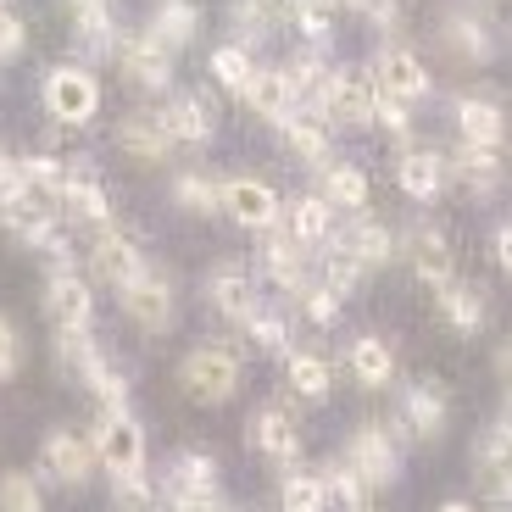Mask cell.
<instances>
[{
    "instance_id": "obj_50",
    "label": "cell",
    "mask_w": 512,
    "mask_h": 512,
    "mask_svg": "<svg viewBox=\"0 0 512 512\" xmlns=\"http://www.w3.org/2000/svg\"><path fill=\"white\" fill-rule=\"evenodd\" d=\"M507 245H512V234H507V223H496V234H490V256H496V268H507Z\"/></svg>"
},
{
    "instance_id": "obj_51",
    "label": "cell",
    "mask_w": 512,
    "mask_h": 512,
    "mask_svg": "<svg viewBox=\"0 0 512 512\" xmlns=\"http://www.w3.org/2000/svg\"><path fill=\"white\" fill-rule=\"evenodd\" d=\"M440 512H479V507H474V501H446Z\"/></svg>"
},
{
    "instance_id": "obj_3",
    "label": "cell",
    "mask_w": 512,
    "mask_h": 512,
    "mask_svg": "<svg viewBox=\"0 0 512 512\" xmlns=\"http://www.w3.org/2000/svg\"><path fill=\"white\" fill-rule=\"evenodd\" d=\"M45 112L62 128L95 123V112H101V84H95L90 67H78V62L51 67V73H45Z\"/></svg>"
},
{
    "instance_id": "obj_5",
    "label": "cell",
    "mask_w": 512,
    "mask_h": 512,
    "mask_svg": "<svg viewBox=\"0 0 512 512\" xmlns=\"http://www.w3.org/2000/svg\"><path fill=\"white\" fill-rule=\"evenodd\" d=\"M373 90L401 101V106H412L435 90V78H429V67H423L418 51H407V45H379V56H373Z\"/></svg>"
},
{
    "instance_id": "obj_23",
    "label": "cell",
    "mask_w": 512,
    "mask_h": 512,
    "mask_svg": "<svg viewBox=\"0 0 512 512\" xmlns=\"http://www.w3.org/2000/svg\"><path fill=\"white\" fill-rule=\"evenodd\" d=\"M457 128L468 145H490V151H501L507 140V117L490 95H457Z\"/></svg>"
},
{
    "instance_id": "obj_44",
    "label": "cell",
    "mask_w": 512,
    "mask_h": 512,
    "mask_svg": "<svg viewBox=\"0 0 512 512\" xmlns=\"http://www.w3.org/2000/svg\"><path fill=\"white\" fill-rule=\"evenodd\" d=\"M245 334H251L256 351H268V357H284V351H290V329H284V318H268V312H256V318L245 323Z\"/></svg>"
},
{
    "instance_id": "obj_18",
    "label": "cell",
    "mask_w": 512,
    "mask_h": 512,
    "mask_svg": "<svg viewBox=\"0 0 512 512\" xmlns=\"http://www.w3.org/2000/svg\"><path fill=\"white\" fill-rule=\"evenodd\" d=\"M279 128H284V145H290V156L301 167H318L323 173V167L334 162V128L323 123L318 112H295V117H284Z\"/></svg>"
},
{
    "instance_id": "obj_46",
    "label": "cell",
    "mask_w": 512,
    "mask_h": 512,
    "mask_svg": "<svg viewBox=\"0 0 512 512\" xmlns=\"http://www.w3.org/2000/svg\"><path fill=\"white\" fill-rule=\"evenodd\" d=\"M17 362H23V340H17V323L0 318V379H12Z\"/></svg>"
},
{
    "instance_id": "obj_28",
    "label": "cell",
    "mask_w": 512,
    "mask_h": 512,
    "mask_svg": "<svg viewBox=\"0 0 512 512\" xmlns=\"http://www.w3.org/2000/svg\"><path fill=\"white\" fill-rule=\"evenodd\" d=\"M262 273L284 290H301L307 284V245H295L290 234H273L268 229V245H262Z\"/></svg>"
},
{
    "instance_id": "obj_30",
    "label": "cell",
    "mask_w": 512,
    "mask_h": 512,
    "mask_svg": "<svg viewBox=\"0 0 512 512\" xmlns=\"http://www.w3.org/2000/svg\"><path fill=\"white\" fill-rule=\"evenodd\" d=\"M284 379L301 401H323L334 390V368L318 357V351H284Z\"/></svg>"
},
{
    "instance_id": "obj_38",
    "label": "cell",
    "mask_w": 512,
    "mask_h": 512,
    "mask_svg": "<svg viewBox=\"0 0 512 512\" xmlns=\"http://www.w3.org/2000/svg\"><path fill=\"white\" fill-rule=\"evenodd\" d=\"M156 485H151V474H112V512H156Z\"/></svg>"
},
{
    "instance_id": "obj_10",
    "label": "cell",
    "mask_w": 512,
    "mask_h": 512,
    "mask_svg": "<svg viewBox=\"0 0 512 512\" xmlns=\"http://www.w3.org/2000/svg\"><path fill=\"white\" fill-rule=\"evenodd\" d=\"M45 312H51L56 329H90L95 318V290L84 273H73L62 262V268H51V279H45Z\"/></svg>"
},
{
    "instance_id": "obj_8",
    "label": "cell",
    "mask_w": 512,
    "mask_h": 512,
    "mask_svg": "<svg viewBox=\"0 0 512 512\" xmlns=\"http://www.w3.org/2000/svg\"><path fill=\"white\" fill-rule=\"evenodd\" d=\"M206 301H212V312L229 323H251L256 312H262V295H256V279L251 268H240V262H218V268L206 273Z\"/></svg>"
},
{
    "instance_id": "obj_45",
    "label": "cell",
    "mask_w": 512,
    "mask_h": 512,
    "mask_svg": "<svg viewBox=\"0 0 512 512\" xmlns=\"http://www.w3.org/2000/svg\"><path fill=\"white\" fill-rule=\"evenodd\" d=\"M23 45H28V28H23V17L0 6V62H12V56L23 51Z\"/></svg>"
},
{
    "instance_id": "obj_40",
    "label": "cell",
    "mask_w": 512,
    "mask_h": 512,
    "mask_svg": "<svg viewBox=\"0 0 512 512\" xmlns=\"http://www.w3.org/2000/svg\"><path fill=\"white\" fill-rule=\"evenodd\" d=\"M251 51H245V45H218V51H212V78H218L223 90H234L240 95L245 90V78H251Z\"/></svg>"
},
{
    "instance_id": "obj_21",
    "label": "cell",
    "mask_w": 512,
    "mask_h": 512,
    "mask_svg": "<svg viewBox=\"0 0 512 512\" xmlns=\"http://www.w3.org/2000/svg\"><path fill=\"white\" fill-rule=\"evenodd\" d=\"M117 151L128 156V162H167V151H173V140L162 134V123H156V112H134L117 123Z\"/></svg>"
},
{
    "instance_id": "obj_4",
    "label": "cell",
    "mask_w": 512,
    "mask_h": 512,
    "mask_svg": "<svg viewBox=\"0 0 512 512\" xmlns=\"http://www.w3.org/2000/svg\"><path fill=\"white\" fill-rule=\"evenodd\" d=\"M90 446L106 474H140L145 468V429L134 412H101V423L90 429Z\"/></svg>"
},
{
    "instance_id": "obj_17",
    "label": "cell",
    "mask_w": 512,
    "mask_h": 512,
    "mask_svg": "<svg viewBox=\"0 0 512 512\" xmlns=\"http://www.w3.org/2000/svg\"><path fill=\"white\" fill-rule=\"evenodd\" d=\"M407 262H412V273H418L423 284H435V290L457 273L451 240H446V229H435V223H418V229L407 234Z\"/></svg>"
},
{
    "instance_id": "obj_26",
    "label": "cell",
    "mask_w": 512,
    "mask_h": 512,
    "mask_svg": "<svg viewBox=\"0 0 512 512\" xmlns=\"http://www.w3.org/2000/svg\"><path fill=\"white\" fill-rule=\"evenodd\" d=\"M279 218H284V234H290L295 245H323L334 234V206L323 201V195H295Z\"/></svg>"
},
{
    "instance_id": "obj_12",
    "label": "cell",
    "mask_w": 512,
    "mask_h": 512,
    "mask_svg": "<svg viewBox=\"0 0 512 512\" xmlns=\"http://www.w3.org/2000/svg\"><path fill=\"white\" fill-rule=\"evenodd\" d=\"M245 429H251V446L262 451L268 462L295 468V457H301V423H295L290 407H256Z\"/></svg>"
},
{
    "instance_id": "obj_37",
    "label": "cell",
    "mask_w": 512,
    "mask_h": 512,
    "mask_svg": "<svg viewBox=\"0 0 512 512\" xmlns=\"http://www.w3.org/2000/svg\"><path fill=\"white\" fill-rule=\"evenodd\" d=\"M218 195H223V184H212L201 167H190V173L173 179V201H179L184 212H206V218H212V212H218Z\"/></svg>"
},
{
    "instance_id": "obj_33",
    "label": "cell",
    "mask_w": 512,
    "mask_h": 512,
    "mask_svg": "<svg viewBox=\"0 0 512 512\" xmlns=\"http://www.w3.org/2000/svg\"><path fill=\"white\" fill-rule=\"evenodd\" d=\"M323 201L362 218V206H368V173L351 167V162H329V167H323Z\"/></svg>"
},
{
    "instance_id": "obj_25",
    "label": "cell",
    "mask_w": 512,
    "mask_h": 512,
    "mask_svg": "<svg viewBox=\"0 0 512 512\" xmlns=\"http://www.w3.org/2000/svg\"><path fill=\"white\" fill-rule=\"evenodd\" d=\"M62 218L90 223V229H106V223H112V201H106L101 179H90V173H67V184H62Z\"/></svg>"
},
{
    "instance_id": "obj_15",
    "label": "cell",
    "mask_w": 512,
    "mask_h": 512,
    "mask_svg": "<svg viewBox=\"0 0 512 512\" xmlns=\"http://www.w3.org/2000/svg\"><path fill=\"white\" fill-rule=\"evenodd\" d=\"M446 418H451V401L440 384H412L401 396V412H396V429H407L412 440H440L446 435Z\"/></svg>"
},
{
    "instance_id": "obj_6",
    "label": "cell",
    "mask_w": 512,
    "mask_h": 512,
    "mask_svg": "<svg viewBox=\"0 0 512 512\" xmlns=\"http://www.w3.org/2000/svg\"><path fill=\"white\" fill-rule=\"evenodd\" d=\"M340 462H346V468H351V474H357L368 490H384L390 479H396V468H401L396 446H390V435H384L379 423H362V429H351Z\"/></svg>"
},
{
    "instance_id": "obj_24",
    "label": "cell",
    "mask_w": 512,
    "mask_h": 512,
    "mask_svg": "<svg viewBox=\"0 0 512 512\" xmlns=\"http://www.w3.org/2000/svg\"><path fill=\"white\" fill-rule=\"evenodd\" d=\"M156 123H162V134L173 145H206V140H212V112H206L201 95H179V101H167L162 112H156Z\"/></svg>"
},
{
    "instance_id": "obj_16",
    "label": "cell",
    "mask_w": 512,
    "mask_h": 512,
    "mask_svg": "<svg viewBox=\"0 0 512 512\" xmlns=\"http://www.w3.org/2000/svg\"><path fill=\"white\" fill-rule=\"evenodd\" d=\"M396 179L401 190L412 195V201H435L440 190H446V156L435 151V145H401V162H396Z\"/></svg>"
},
{
    "instance_id": "obj_31",
    "label": "cell",
    "mask_w": 512,
    "mask_h": 512,
    "mask_svg": "<svg viewBox=\"0 0 512 512\" xmlns=\"http://www.w3.org/2000/svg\"><path fill=\"white\" fill-rule=\"evenodd\" d=\"M167 496H218V462L206 457V451H184V457H173Z\"/></svg>"
},
{
    "instance_id": "obj_19",
    "label": "cell",
    "mask_w": 512,
    "mask_h": 512,
    "mask_svg": "<svg viewBox=\"0 0 512 512\" xmlns=\"http://www.w3.org/2000/svg\"><path fill=\"white\" fill-rule=\"evenodd\" d=\"M245 106H251L262 123H284V117H295V90L290 78H284V67H251V78H245Z\"/></svg>"
},
{
    "instance_id": "obj_41",
    "label": "cell",
    "mask_w": 512,
    "mask_h": 512,
    "mask_svg": "<svg viewBox=\"0 0 512 512\" xmlns=\"http://www.w3.org/2000/svg\"><path fill=\"white\" fill-rule=\"evenodd\" d=\"M0 512H45V496L28 474H0Z\"/></svg>"
},
{
    "instance_id": "obj_35",
    "label": "cell",
    "mask_w": 512,
    "mask_h": 512,
    "mask_svg": "<svg viewBox=\"0 0 512 512\" xmlns=\"http://www.w3.org/2000/svg\"><path fill=\"white\" fill-rule=\"evenodd\" d=\"M340 245H346V251L357 256V262H362L368 273H373V268H384V262L396 256V240H390V229H384V223H373V218H357V229H351Z\"/></svg>"
},
{
    "instance_id": "obj_43",
    "label": "cell",
    "mask_w": 512,
    "mask_h": 512,
    "mask_svg": "<svg viewBox=\"0 0 512 512\" xmlns=\"http://www.w3.org/2000/svg\"><path fill=\"white\" fill-rule=\"evenodd\" d=\"M362 279H368V268H362V262H357V256L346 251V245H340V251L329 256V268H323V284H329V290L340 295V301H346V295L357 290Z\"/></svg>"
},
{
    "instance_id": "obj_29",
    "label": "cell",
    "mask_w": 512,
    "mask_h": 512,
    "mask_svg": "<svg viewBox=\"0 0 512 512\" xmlns=\"http://www.w3.org/2000/svg\"><path fill=\"white\" fill-rule=\"evenodd\" d=\"M67 6H73V34H78V45H84V51H95V56H112V45H117L112 6H106V0H67Z\"/></svg>"
},
{
    "instance_id": "obj_13",
    "label": "cell",
    "mask_w": 512,
    "mask_h": 512,
    "mask_svg": "<svg viewBox=\"0 0 512 512\" xmlns=\"http://www.w3.org/2000/svg\"><path fill=\"white\" fill-rule=\"evenodd\" d=\"M39 474H51L56 485H84V479L95 474V446H90V435H73V429H56V435H45V446H39Z\"/></svg>"
},
{
    "instance_id": "obj_32",
    "label": "cell",
    "mask_w": 512,
    "mask_h": 512,
    "mask_svg": "<svg viewBox=\"0 0 512 512\" xmlns=\"http://www.w3.org/2000/svg\"><path fill=\"white\" fill-rule=\"evenodd\" d=\"M435 301H440V318H446L457 334H474L479 323H485V295H479L474 284L446 279V284H440V295H435Z\"/></svg>"
},
{
    "instance_id": "obj_49",
    "label": "cell",
    "mask_w": 512,
    "mask_h": 512,
    "mask_svg": "<svg viewBox=\"0 0 512 512\" xmlns=\"http://www.w3.org/2000/svg\"><path fill=\"white\" fill-rule=\"evenodd\" d=\"M167 512H223L218 496H167Z\"/></svg>"
},
{
    "instance_id": "obj_20",
    "label": "cell",
    "mask_w": 512,
    "mask_h": 512,
    "mask_svg": "<svg viewBox=\"0 0 512 512\" xmlns=\"http://www.w3.org/2000/svg\"><path fill=\"white\" fill-rule=\"evenodd\" d=\"M446 179H457L462 190H474V195H490V190H501L507 167H501V151L462 140V145H457V156H446Z\"/></svg>"
},
{
    "instance_id": "obj_9",
    "label": "cell",
    "mask_w": 512,
    "mask_h": 512,
    "mask_svg": "<svg viewBox=\"0 0 512 512\" xmlns=\"http://www.w3.org/2000/svg\"><path fill=\"white\" fill-rule=\"evenodd\" d=\"M123 312H128V323L134 329H145V334H162L167 323H173V284H167V273H134V279L123 284Z\"/></svg>"
},
{
    "instance_id": "obj_39",
    "label": "cell",
    "mask_w": 512,
    "mask_h": 512,
    "mask_svg": "<svg viewBox=\"0 0 512 512\" xmlns=\"http://www.w3.org/2000/svg\"><path fill=\"white\" fill-rule=\"evenodd\" d=\"M279 512H329L323 507V485H318V474H284V485H279Z\"/></svg>"
},
{
    "instance_id": "obj_27",
    "label": "cell",
    "mask_w": 512,
    "mask_h": 512,
    "mask_svg": "<svg viewBox=\"0 0 512 512\" xmlns=\"http://www.w3.org/2000/svg\"><path fill=\"white\" fill-rule=\"evenodd\" d=\"M195 28H201V6H195V0H156L151 6V39L162 45V51L190 45Z\"/></svg>"
},
{
    "instance_id": "obj_11",
    "label": "cell",
    "mask_w": 512,
    "mask_h": 512,
    "mask_svg": "<svg viewBox=\"0 0 512 512\" xmlns=\"http://www.w3.org/2000/svg\"><path fill=\"white\" fill-rule=\"evenodd\" d=\"M90 273L101 284H112V290H123L134 273H145V251H140V240L134 234H123V229H95V245H90Z\"/></svg>"
},
{
    "instance_id": "obj_48",
    "label": "cell",
    "mask_w": 512,
    "mask_h": 512,
    "mask_svg": "<svg viewBox=\"0 0 512 512\" xmlns=\"http://www.w3.org/2000/svg\"><path fill=\"white\" fill-rule=\"evenodd\" d=\"M346 6H357V12L373 17L379 28H396V23H401V6H396V0H346Z\"/></svg>"
},
{
    "instance_id": "obj_14",
    "label": "cell",
    "mask_w": 512,
    "mask_h": 512,
    "mask_svg": "<svg viewBox=\"0 0 512 512\" xmlns=\"http://www.w3.org/2000/svg\"><path fill=\"white\" fill-rule=\"evenodd\" d=\"M112 56L123 62V73L140 84V90H167L173 84V51H162L151 34H117Z\"/></svg>"
},
{
    "instance_id": "obj_2",
    "label": "cell",
    "mask_w": 512,
    "mask_h": 512,
    "mask_svg": "<svg viewBox=\"0 0 512 512\" xmlns=\"http://www.w3.org/2000/svg\"><path fill=\"white\" fill-rule=\"evenodd\" d=\"M179 384H184V396L201 401V407H223L240 390V351L234 346H195L179 362Z\"/></svg>"
},
{
    "instance_id": "obj_36",
    "label": "cell",
    "mask_w": 512,
    "mask_h": 512,
    "mask_svg": "<svg viewBox=\"0 0 512 512\" xmlns=\"http://www.w3.org/2000/svg\"><path fill=\"white\" fill-rule=\"evenodd\" d=\"M446 45H451V56H462V62H485L490 51H496V39H490V28L479 23L474 12H457L446 23Z\"/></svg>"
},
{
    "instance_id": "obj_47",
    "label": "cell",
    "mask_w": 512,
    "mask_h": 512,
    "mask_svg": "<svg viewBox=\"0 0 512 512\" xmlns=\"http://www.w3.org/2000/svg\"><path fill=\"white\" fill-rule=\"evenodd\" d=\"M12 201H23V162L0 151V206H12Z\"/></svg>"
},
{
    "instance_id": "obj_42",
    "label": "cell",
    "mask_w": 512,
    "mask_h": 512,
    "mask_svg": "<svg viewBox=\"0 0 512 512\" xmlns=\"http://www.w3.org/2000/svg\"><path fill=\"white\" fill-rule=\"evenodd\" d=\"M295 307H301L307 323H334L340 318V295H334L329 284H301V290H295Z\"/></svg>"
},
{
    "instance_id": "obj_22",
    "label": "cell",
    "mask_w": 512,
    "mask_h": 512,
    "mask_svg": "<svg viewBox=\"0 0 512 512\" xmlns=\"http://www.w3.org/2000/svg\"><path fill=\"white\" fill-rule=\"evenodd\" d=\"M346 368H351V379H357L362 390H384V384L396 379V351H390L384 334H357Z\"/></svg>"
},
{
    "instance_id": "obj_34",
    "label": "cell",
    "mask_w": 512,
    "mask_h": 512,
    "mask_svg": "<svg viewBox=\"0 0 512 512\" xmlns=\"http://www.w3.org/2000/svg\"><path fill=\"white\" fill-rule=\"evenodd\" d=\"M318 485H323V507H340V512H368V496H373V490L362 485V479L351 474V468H346L340 457H334L329 468L318 474Z\"/></svg>"
},
{
    "instance_id": "obj_7",
    "label": "cell",
    "mask_w": 512,
    "mask_h": 512,
    "mask_svg": "<svg viewBox=\"0 0 512 512\" xmlns=\"http://www.w3.org/2000/svg\"><path fill=\"white\" fill-rule=\"evenodd\" d=\"M218 212H229V218L240 223V229L268 234V229H279L284 201L273 195V184H268V179H229V184H223V195H218Z\"/></svg>"
},
{
    "instance_id": "obj_1",
    "label": "cell",
    "mask_w": 512,
    "mask_h": 512,
    "mask_svg": "<svg viewBox=\"0 0 512 512\" xmlns=\"http://www.w3.org/2000/svg\"><path fill=\"white\" fill-rule=\"evenodd\" d=\"M373 106H379V90H373V73H362V67H329V78H323L318 101H312V112L323 117V123H346V128H368L373 123Z\"/></svg>"
}]
</instances>
